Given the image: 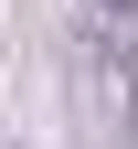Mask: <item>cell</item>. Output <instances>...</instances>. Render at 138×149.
<instances>
[{
	"label": "cell",
	"mask_w": 138,
	"mask_h": 149,
	"mask_svg": "<svg viewBox=\"0 0 138 149\" xmlns=\"http://www.w3.org/2000/svg\"><path fill=\"white\" fill-rule=\"evenodd\" d=\"M106 11H128V0H106Z\"/></svg>",
	"instance_id": "obj_1"
}]
</instances>
